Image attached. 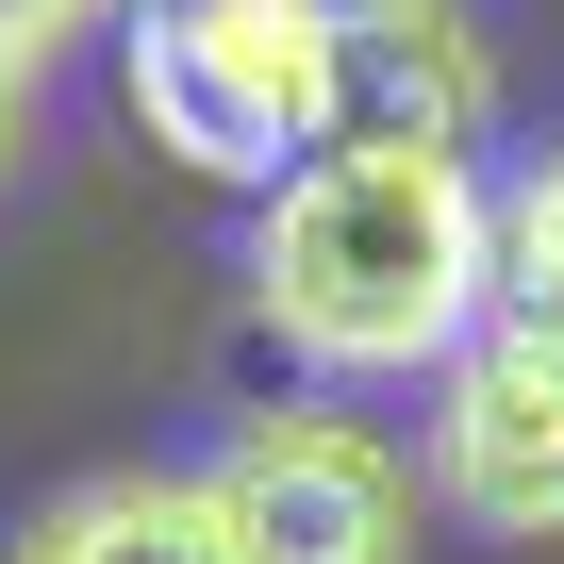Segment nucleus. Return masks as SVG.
<instances>
[{"label":"nucleus","instance_id":"1","mask_svg":"<svg viewBox=\"0 0 564 564\" xmlns=\"http://www.w3.org/2000/svg\"><path fill=\"white\" fill-rule=\"evenodd\" d=\"M232 300L300 382H448V349L498 316L481 166L448 150H316L232 232Z\"/></svg>","mask_w":564,"mask_h":564},{"label":"nucleus","instance_id":"2","mask_svg":"<svg viewBox=\"0 0 564 564\" xmlns=\"http://www.w3.org/2000/svg\"><path fill=\"white\" fill-rule=\"evenodd\" d=\"M133 133L232 199H282L333 150V0H166V18H133Z\"/></svg>","mask_w":564,"mask_h":564},{"label":"nucleus","instance_id":"3","mask_svg":"<svg viewBox=\"0 0 564 564\" xmlns=\"http://www.w3.org/2000/svg\"><path fill=\"white\" fill-rule=\"evenodd\" d=\"M199 498H216L232 564H415V531H432L415 448H399L382 415H333V399L232 415L216 465H199Z\"/></svg>","mask_w":564,"mask_h":564},{"label":"nucleus","instance_id":"4","mask_svg":"<svg viewBox=\"0 0 564 564\" xmlns=\"http://www.w3.org/2000/svg\"><path fill=\"white\" fill-rule=\"evenodd\" d=\"M415 481H432V514H465L498 547H547L564 531V333L481 316L448 349L432 415H415Z\"/></svg>","mask_w":564,"mask_h":564},{"label":"nucleus","instance_id":"5","mask_svg":"<svg viewBox=\"0 0 564 564\" xmlns=\"http://www.w3.org/2000/svg\"><path fill=\"white\" fill-rule=\"evenodd\" d=\"M498 51L465 0H333V150H448L481 166Z\"/></svg>","mask_w":564,"mask_h":564},{"label":"nucleus","instance_id":"6","mask_svg":"<svg viewBox=\"0 0 564 564\" xmlns=\"http://www.w3.org/2000/svg\"><path fill=\"white\" fill-rule=\"evenodd\" d=\"M18 564H232V531H216L199 465H100V481L34 498Z\"/></svg>","mask_w":564,"mask_h":564},{"label":"nucleus","instance_id":"7","mask_svg":"<svg viewBox=\"0 0 564 564\" xmlns=\"http://www.w3.org/2000/svg\"><path fill=\"white\" fill-rule=\"evenodd\" d=\"M481 232H498V316L564 333V133H531V150L481 166Z\"/></svg>","mask_w":564,"mask_h":564},{"label":"nucleus","instance_id":"8","mask_svg":"<svg viewBox=\"0 0 564 564\" xmlns=\"http://www.w3.org/2000/svg\"><path fill=\"white\" fill-rule=\"evenodd\" d=\"M117 18V0H0V183L34 166V133H51V84H67V51Z\"/></svg>","mask_w":564,"mask_h":564},{"label":"nucleus","instance_id":"9","mask_svg":"<svg viewBox=\"0 0 564 564\" xmlns=\"http://www.w3.org/2000/svg\"><path fill=\"white\" fill-rule=\"evenodd\" d=\"M117 18H166V0H117Z\"/></svg>","mask_w":564,"mask_h":564}]
</instances>
